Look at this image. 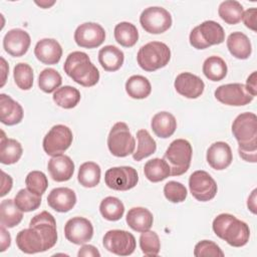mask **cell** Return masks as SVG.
<instances>
[{"label": "cell", "mask_w": 257, "mask_h": 257, "mask_svg": "<svg viewBox=\"0 0 257 257\" xmlns=\"http://www.w3.org/2000/svg\"><path fill=\"white\" fill-rule=\"evenodd\" d=\"M0 142V162L4 165H12L17 163L23 153L21 144L14 140L5 137L4 132H1Z\"/></svg>", "instance_id": "obj_29"}, {"label": "cell", "mask_w": 257, "mask_h": 257, "mask_svg": "<svg viewBox=\"0 0 257 257\" xmlns=\"http://www.w3.org/2000/svg\"><path fill=\"white\" fill-rule=\"evenodd\" d=\"M23 218V212L16 206L14 200L6 199L0 204V223L5 228L17 226Z\"/></svg>", "instance_id": "obj_30"}, {"label": "cell", "mask_w": 257, "mask_h": 257, "mask_svg": "<svg viewBox=\"0 0 257 257\" xmlns=\"http://www.w3.org/2000/svg\"><path fill=\"white\" fill-rule=\"evenodd\" d=\"M114 38L121 46L132 47L139 39V31L131 22H119L114 27Z\"/></svg>", "instance_id": "obj_36"}, {"label": "cell", "mask_w": 257, "mask_h": 257, "mask_svg": "<svg viewBox=\"0 0 257 257\" xmlns=\"http://www.w3.org/2000/svg\"><path fill=\"white\" fill-rule=\"evenodd\" d=\"M256 71H253L246 80V89L253 95L256 96L257 94V78H256Z\"/></svg>", "instance_id": "obj_49"}, {"label": "cell", "mask_w": 257, "mask_h": 257, "mask_svg": "<svg viewBox=\"0 0 257 257\" xmlns=\"http://www.w3.org/2000/svg\"><path fill=\"white\" fill-rule=\"evenodd\" d=\"M247 206H248V209L253 214H256V189L253 190L252 194L249 196L248 202H247Z\"/></svg>", "instance_id": "obj_52"}, {"label": "cell", "mask_w": 257, "mask_h": 257, "mask_svg": "<svg viewBox=\"0 0 257 257\" xmlns=\"http://www.w3.org/2000/svg\"><path fill=\"white\" fill-rule=\"evenodd\" d=\"M62 83V78L59 72L53 68L43 69L38 76V86L39 88L46 92L50 93L59 88Z\"/></svg>", "instance_id": "obj_40"}, {"label": "cell", "mask_w": 257, "mask_h": 257, "mask_svg": "<svg viewBox=\"0 0 257 257\" xmlns=\"http://www.w3.org/2000/svg\"><path fill=\"white\" fill-rule=\"evenodd\" d=\"M192 155V146L187 140L177 139L173 141L164 155V160L170 167L171 176L185 174L190 168Z\"/></svg>", "instance_id": "obj_5"}, {"label": "cell", "mask_w": 257, "mask_h": 257, "mask_svg": "<svg viewBox=\"0 0 257 257\" xmlns=\"http://www.w3.org/2000/svg\"><path fill=\"white\" fill-rule=\"evenodd\" d=\"M1 68H2V72H3V76H2V82H1V86H3L5 84L6 81V74L9 70V66L7 65L5 59L3 57H1Z\"/></svg>", "instance_id": "obj_53"}, {"label": "cell", "mask_w": 257, "mask_h": 257, "mask_svg": "<svg viewBox=\"0 0 257 257\" xmlns=\"http://www.w3.org/2000/svg\"><path fill=\"white\" fill-rule=\"evenodd\" d=\"M125 221L130 228L137 232H145L151 229L154 222L153 214L144 207H135L128 210Z\"/></svg>", "instance_id": "obj_26"}, {"label": "cell", "mask_w": 257, "mask_h": 257, "mask_svg": "<svg viewBox=\"0 0 257 257\" xmlns=\"http://www.w3.org/2000/svg\"><path fill=\"white\" fill-rule=\"evenodd\" d=\"M35 3L38 5V6H40L41 8H49L50 6H52L54 3H55V1H51V2H48V1H40V2H38V1H35Z\"/></svg>", "instance_id": "obj_54"}, {"label": "cell", "mask_w": 257, "mask_h": 257, "mask_svg": "<svg viewBox=\"0 0 257 257\" xmlns=\"http://www.w3.org/2000/svg\"><path fill=\"white\" fill-rule=\"evenodd\" d=\"M13 77L16 85L22 90H29L33 85V70L27 63H17L13 70Z\"/></svg>", "instance_id": "obj_42"}, {"label": "cell", "mask_w": 257, "mask_h": 257, "mask_svg": "<svg viewBox=\"0 0 257 257\" xmlns=\"http://www.w3.org/2000/svg\"><path fill=\"white\" fill-rule=\"evenodd\" d=\"M17 247L26 254H35L48 250L44 238L35 228L21 230L16 236Z\"/></svg>", "instance_id": "obj_18"}, {"label": "cell", "mask_w": 257, "mask_h": 257, "mask_svg": "<svg viewBox=\"0 0 257 257\" xmlns=\"http://www.w3.org/2000/svg\"><path fill=\"white\" fill-rule=\"evenodd\" d=\"M0 232H1V248H0V251L4 252L11 244V236H10L9 232H7L5 227H3V226H1Z\"/></svg>", "instance_id": "obj_51"}, {"label": "cell", "mask_w": 257, "mask_h": 257, "mask_svg": "<svg viewBox=\"0 0 257 257\" xmlns=\"http://www.w3.org/2000/svg\"><path fill=\"white\" fill-rule=\"evenodd\" d=\"M214 94L217 100L226 105L232 106L248 104L254 98L242 83H228L220 85L217 87Z\"/></svg>", "instance_id": "obj_13"}, {"label": "cell", "mask_w": 257, "mask_h": 257, "mask_svg": "<svg viewBox=\"0 0 257 257\" xmlns=\"http://www.w3.org/2000/svg\"><path fill=\"white\" fill-rule=\"evenodd\" d=\"M144 173L146 178L153 182L158 183L164 181L169 176H171V171L169 165L164 159L155 158L148 161L144 167Z\"/></svg>", "instance_id": "obj_32"}, {"label": "cell", "mask_w": 257, "mask_h": 257, "mask_svg": "<svg viewBox=\"0 0 257 257\" xmlns=\"http://www.w3.org/2000/svg\"><path fill=\"white\" fill-rule=\"evenodd\" d=\"M194 255L196 257H204V256L223 257L224 252L215 242L210 240H203L196 244L194 249Z\"/></svg>", "instance_id": "obj_46"}, {"label": "cell", "mask_w": 257, "mask_h": 257, "mask_svg": "<svg viewBox=\"0 0 257 257\" xmlns=\"http://www.w3.org/2000/svg\"><path fill=\"white\" fill-rule=\"evenodd\" d=\"M12 188V178L2 171V187H1V197L5 196Z\"/></svg>", "instance_id": "obj_50"}, {"label": "cell", "mask_w": 257, "mask_h": 257, "mask_svg": "<svg viewBox=\"0 0 257 257\" xmlns=\"http://www.w3.org/2000/svg\"><path fill=\"white\" fill-rule=\"evenodd\" d=\"M102 244L107 251L119 256L131 255L136 249L135 236L124 230L107 231L103 236Z\"/></svg>", "instance_id": "obj_11"}, {"label": "cell", "mask_w": 257, "mask_h": 257, "mask_svg": "<svg viewBox=\"0 0 257 257\" xmlns=\"http://www.w3.org/2000/svg\"><path fill=\"white\" fill-rule=\"evenodd\" d=\"M138 148L135 153H133V158L135 161L139 162L145 158L153 155L157 150V143L151 137L147 130H139L137 132Z\"/></svg>", "instance_id": "obj_37"}, {"label": "cell", "mask_w": 257, "mask_h": 257, "mask_svg": "<svg viewBox=\"0 0 257 257\" xmlns=\"http://www.w3.org/2000/svg\"><path fill=\"white\" fill-rule=\"evenodd\" d=\"M212 227L214 233L230 246L242 247L249 241V226L231 214L223 213L218 215L214 219Z\"/></svg>", "instance_id": "obj_3"}, {"label": "cell", "mask_w": 257, "mask_h": 257, "mask_svg": "<svg viewBox=\"0 0 257 257\" xmlns=\"http://www.w3.org/2000/svg\"><path fill=\"white\" fill-rule=\"evenodd\" d=\"M71 130L64 124L53 125L43 139V150L51 157L62 155L72 144Z\"/></svg>", "instance_id": "obj_8"}, {"label": "cell", "mask_w": 257, "mask_h": 257, "mask_svg": "<svg viewBox=\"0 0 257 257\" xmlns=\"http://www.w3.org/2000/svg\"><path fill=\"white\" fill-rule=\"evenodd\" d=\"M100 167L94 162H85L80 165L77 175L79 184L85 188H93L100 181Z\"/></svg>", "instance_id": "obj_33"}, {"label": "cell", "mask_w": 257, "mask_h": 257, "mask_svg": "<svg viewBox=\"0 0 257 257\" xmlns=\"http://www.w3.org/2000/svg\"><path fill=\"white\" fill-rule=\"evenodd\" d=\"M25 184L29 191H31L32 193L38 196H42L48 187L47 177L45 176L44 173L40 171L30 172L26 176Z\"/></svg>", "instance_id": "obj_44"}, {"label": "cell", "mask_w": 257, "mask_h": 257, "mask_svg": "<svg viewBox=\"0 0 257 257\" xmlns=\"http://www.w3.org/2000/svg\"><path fill=\"white\" fill-rule=\"evenodd\" d=\"M140 247L146 256H157L161 249V242L158 234L149 230L142 232L140 237Z\"/></svg>", "instance_id": "obj_43"}, {"label": "cell", "mask_w": 257, "mask_h": 257, "mask_svg": "<svg viewBox=\"0 0 257 257\" xmlns=\"http://www.w3.org/2000/svg\"><path fill=\"white\" fill-rule=\"evenodd\" d=\"M99 212L105 220L117 221L124 213V206L118 198L109 196L100 202Z\"/></svg>", "instance_id": "obj_39"}, {"label": "cell", "mask_w": 257, "mask_h": 257, "mask_svg": "<svg viewBox=\"0 0 257 257\" xmlns=\"http://www.w3.org/2000/svg\"><path fill=\"white\" fill-rule=\"evenodd\" d=\"M48 206L56 212L66 213L70 211L76 204V195L73 190L60 187L50 191L47 196Z\"/></svg>", "instance_id": "obj_21"}, {"label": "cell", "mask_w": 257, "mask_h": 257, "mask_svg": "<svg viewBox=\"0 0 257 257\" xmlns=\"http://www.w3.org/2000/svg\"><path fill=\"white\" fill-rule=\"evenodd\" d=\"M151 126L157 137L168 139L174 135L177 128V120L172 113L168 111H160L153 116Z\"/></svg>", "instance_id": "obj_25"}, {"label": "cell", "mask_w": 257, "mask_h": 257, "mask_svg": "<svg viewBox=\"0 0 257 257\" xmlns=\"http://www.w3.org/2000/svg\"><path fill=\"white\" fill-rule=\"evenodd\" d=\"M174 86L178 93L187 98H198L204 91L205 83L196 74L182 72L177 75Z\"/></svg>", "instance_id": "obj_19"}, {"label": "cell", "mask_w": 257, "mask_h": 257, "mask_svg": "<svg viewBox=\"0 0 257 257\" xmlns=\"http://www.w3.org/2000/svg\"><path fill=\"white\" fill-rule=\"evenodd\" d=\"M47 170L52 180L56 182H65L70 180L74 173V163L68 156H54L49 160Z\"/></svg>", "instance_id": "obj_23"}, {"label": "cell", "mask_w": 257, "mask_h": 257, "mask_svg": "<svg viewBox=\"0 0 257 257\" xmlns=\"http://www.w3.org/2000/svg\"><path fill=\"white\" fill-rule=\"evenodd\" d=\"M242 20L246 27L253 31H256V8L252 7L243 12Z\"/></svg>", "instance_id": "obj_47"}, {"label": "cell", "mask_w": 257, "mask_h": 257, "mask_svg": "<svg viewBox=\"0 0 257 257\" xmlns=\"http://www.w3.org/2000/svg\"><path fill=\"white\" fill-rule=\"evenodd\" d=\"M23 108L11 96L0 94V120L3 124L14 125L19 123L23 118Z\"/></svg>", "instance_id": "obj_24"}, {"label": "cell", "mask_w": 257, "mask_h": 257, "mask_svg": "<svg viewBox=\"0 0 257 257\" xmlns=\"http://www.w3.org/2000/svg\"><path fill=\"white\" fill-rule=\"evenodd\" d=\"M29 227L35 228L44 238L48 249L52 248L57 241L56 221L54 217L47 211H42L35 215L29 223Z\"/></svg>", "instance_id": "obj_17"}, {"label": "cell", "mask_w": 257, "mask_h": 257, "mask_svg": "<svg viewBox=\"0 0 257 257\" xmlns=\"http://www.w3.org/2000/svg\"><path fill=\"white\" fill-rule=\"evenodd\" d=\"M52 98L58 106L69 109L78 104L80 100V92L73 86L64 85L54 91Z\"/></svg>", "instance_id": "obj_35"}, {"label": "cell", "mask_w": 257, "mask_h": 257, "mask_svg": "<svg viewBox=\"0 0 257 257\" xmlns=\"http://www.w3.org/2000/svg\"><path fill=\"white\" fill-rule=\"evenodd\" d=\"M227 64L219 56L212 55L203 63V73L204 75L212 81H220L227 75Z\"/></svg>", "instance_id": "obj_34"}, {"label": "cell", "mask_w": 257, "mask_h": 257, "mask_svg": "<svg viewBox=\"0 0 257 257\" xmlns=\"http://www.w3.org/2000/svg\"><path fill=\"white\" fill-rule=\"evenodd\" d=\"M30 43V35L20 28L9 30L3 38L4 50L14 57L23 56L27 52Z\"/></svg>", "instance_id": "obj_16"}, {"label": "cell", "mask_w": 257, "mask_h": 257, "mask_svg": "<svg viewBox=\"0 0 257 257\" xmlns=\"http://www.w3.org/2000/svg\"><path fill=\"white\" fill-rule=\"evenodd\" d=\"M189 189L192 196L201 202L212 200L217 194V184L206 171H196L189 178Z\"/></svg>", "instance_id": "obj_12"}, {"label": "cell", "mask_w": 257, "mask_h": 257, "mask_svg": "<svg viewBox=\"0 0 257 257\" xmlns=\"http://www.w3.org/2000/svg\"><path fill=\"white\" fill-rule=\"evenodd\" d=\"M140 23L145 31L151 34H161L172 26V16L170 12L159 6L146 8L141 16Z\"/></svg>", "instance_id": "obj_9"}, {"label": "cell", "mask_w": 257, "mask_h": 257, "mask_svg": "<svg viewBox=\"0 0 257 257\" xmlns=\"http://www.w3.org/2000/svg\"><path fill=\"white\" fill-rule=\"evenodd\" d=\"M206 159L208 164L214 170H225L231 165L233 161L232 150L227 143L216 142L212 144L207 150Z\"/></svg>", "instance_id": "obj_20"}, {"label": "cell", "mask_w": 257, "mask_h": 257, "mask_svg": "<svg viewBox=\"0 0 257 257\" xmlns=\"http://www.w3.org/2000/svg\"><path fill=\"white\" fill-rule=\"evenodd\" d=\"M124 54L114 45H105L98 52V61L105 71H116L123 64Z\"/></svg>", "instance_id": "obj_27"}, {"label": "cell", "mask_w": 257, "mask_h": 257, "mask_svg": "<svg viewBox=\"0 0 257 257\" xmlns=\"http://www.w3.org/2000/svg\"><path fill=\"white\" fill-rule=\"evenodd\" d=\"M227 47L229 52L238 59H247L252 52V46L248 36L238 31L228 36Z\"/></svg>", "instance_id": "obj_28"}, {"label": "cell", "mask_w": 257, "mask_h": 257, "mask_svg": "<svg viewBox=\"0 0 257 257\" xmlns=\"http://www.w3.org/2000/svg\"><path fill=\"white\" fill-rule=\"evenodd\" d=\"M78 257H99L100 253L99 251L92 245H83L80 247L77 253Z\"/></svg>", "instance_id": "obj_48"}, {"label": "cell", "mask_w": 257, "mask_h": 257, "mask_svg": "<svg viewBox=\"0 0 257 257\" xmlns=\"http://www.w3.org/2000/svg\"><path fill=\"white\" fill-rule=\"evenodd\" d=\"M64 72L76 83L90 87L99 80V71L85 52L73 51L68 54L63 64Z\"/></svg>", "instance_id": "obj_2"}, {"label": "cell", "mask_w": 257, "mask_h": 257, "mask_svg": "<svg viewBox=\"0 0 257 257\" xmlns=\"http://www.w3.org/2000/svg\"><path fill=\"white\" fill-rule=\"evenodd\" d=\"M171 59L169 46L161 41H152L143 45L137 55L140 67L146 71H155L165 67Z\"/></svg>", "instance_id": "obj_4"}, {"label": "cell", "mask_w": 257, "mask_h": 257, "mask_svg": "<svg viewBox=\"0 0 257 257\" xmlns=\"http://www.w3.org/2000/svg\"><path fill=\"white\" fill-rule=\"evenodd\" d=\"M243 12V6L235 0L223 1L218 8V14L221 19L231 25L237 24L242 20Z\"/></svg>", "instance_id": "obj_38"}, {"label": "cell", "mask_w": 257, "mask_h": 257, "mask_svg": "<svg viewBox=\"0 0 257 257\" xmlns=\"http://www.w3.org/2000/svg\"><path fill=\"white\" fill-rule=\"evenodd\" d=\"M125 91L132 98L143 99L150 95L152 85L147 77L143 75H132L125 82Z\"/></svg>", "instance_id": "obj_31"}, {"label": "cell", "mask_w": 257, "mask_h": 257, "mask_svg": "<svg viewBox=\"0 0 257 257\" xmlns=\"http://www.w3.org/2000/svg\"><path fill=\"white\" fill-rule=\"evenodd\" d=\"M107 147L117 158H124L134 153L136 141L125 122L118 121L112 125L107 137Z\"/></svg>", "instance_id": "obj_7"}, {"label": "cell", "mask_w": 257, "mask_h": 257, "mask_svg": "<svg viewBox=\"0 0 257 257\" xmlns=\"http://www.w3.org/2000/svg\"><path fill=\"white\" fill-rule=\"evenodd\" d=\"M105 185L115 191H127L137 186L139 175L136 169L128 166L113 167L104 175Z\"/></svg>", "instance_id": "obj_10"}, {"label": "cell", "mask_w": 257, "mask_h": 257, "mask_svg": "<svg viewBox=\"0 0 257 257\" xmlns=\"http://www.w3.org/2000/svg\"><path fill=\"white\" fill-rule=\"evenodd\" d=\"M105 39V31L102 26L94 22L80 24L74 32V41L83 48H95L100 46Z\"/></svg>", "instance_id": "obj_14"}, {"label": "cell", "mask_w": 257, "mask_h": 257, "mask_svg": "<svg viewBox=\"0 0 257 257\" xmlns=\"http://www.w3.org/2000/svg\"><path fill=\"white\" fill-rule=\"evenodd\" d=\"M238 142L239 156L246 162H257V116L253 112L240 113L232 123Z\"/></svg>", "instance_id": "obj_1"}, {"label": "cell", "mask_w": 257, "mask_h": 257, "mask_svg": "<svg viewBox=\"0 0 257 257\" xmlns=\"http://www.w3.org/2000/svg\"><path fill=\"white\" fill-rule=\"evenodd\" d=\"M164 195L172 203H182L187 198L188 192L182 183L170 181L164 186Z\"/></svg>", "instance_id": "obj_45"}, {"label": "cell", "mask_w": 257, "mask_h": 257, "mask_svg": "<svg viewBox=\"0 0 257 257\" xmlns=\"http://www.w3.org/2000/svg\"><path fill=\"white\" fill-rule=\"evenodd\" d=\"M36 58L44 64H56L62 56V48L58 41L52 38L39 40L34 48Z\"/></svg>", "instance_id": "obj_22"}, {"label": "cell", "mask_w": 257, "mask_h": 257, "mask_svg": "<svg viewBox=\"0 0 257 257\" xmlns=\"http://www.w3.org/2000/svg\"><path fill=\"white\" fill-rule=\"evenodd\" d=\"M64 235L69 242L81 245L91 240L93 236V226L86 218L73 217L66 222Z\"/></svg>", "instance_id": "obj_15"}, {"label": "cell", "mask_w": 257, "mask_h": 257, "mask_svg": "<svg viewBox=\"0 0 257 257\" xmlns=\"http://www.w3.org/2000/svg\"><path fill=\"white\" fill-rule=\"evenodd\" d=\"M190 44L196 49H205L221 44L225 40V31L216 21L207 20L193 28L189 36Z\"/></svg>", "instance_id": "obj_6"}, {"label": "cell", "mask_w": 257, "mask_h": 257, "mask_svg": "<svg viewBox=\"0 0 257 257\" xmlns=\"http://www.w3.org/2000/svg\"><path fill=\"white\" fill-rule=\"evenodd\" d=\"M14 202L22 212H32L39 208L41 196H38L28 189H21L15 195Z\"/></svg>", "instance_id": "obj_41"}]
</instances>
